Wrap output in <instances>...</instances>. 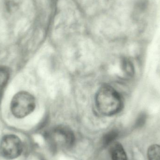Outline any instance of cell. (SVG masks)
<instances>
[{
    "label": "cell",
    "mask_w": 160,
    "mask_h": 160,
    "mask_svg": "<svg viewBox=\"0 0 160 160\" xmlns=\"http://www.w3.org/2000/svg\"><path fill=\"white\" fill-rule=\"evenodd\" d=\"M95 102L98 111L106 116L118 113L123 107V102L119 93L112 87L106 85L99 89Z\"/></svg>",
    "instance_id": "cell-1"
},
{
    "label": "cell",
    "mask_w": 160,
    "mask_h": 160,
    "mask_svg": "<svg viewBox=\"0 0 160 160\" xmlns=\"http://www.w3.org/2000/svg\"><path fill=\"white\" fill-rule=\"evenodd\" d=\"M35 100L32 95L25 91L16 94L12 98L10 109L17 118H23L31 114L35 108Z\"/></svg>",
    "instance_id": "cell-2"
},
{
    "label": "cell",
    "mask_w": 160,
    "mask_h": 160,
    "mask_svg": "<svg viewBox=\"0 0 160 160\" xmlns=\"http://www.w3.org/2000/svg\"><path fill=\"white\" fill-rule=\"evenodd\" d=\"M22 152V144L20 138L14 134L3 137L0 143V154L8 160L17 158Z\"/></svg>",
    "instance_id": "cell-3"
},
{
    "label": "cell",
    "mask_w": 160,
    "mask_h": 160,
    "mask_svg": "<svg viewBox=\"0 0 160 160\" xmlns=\"http://www.w3.org/2000/svg\"><path fill=\"white\" fill-rule=\"evenodd\" d=\"M52 134L62 140L67 147L70 148L74 145L75 142V137L72 131L65 127H58L52 131Z\"/></svg>",
    "instance_id": "cell-4"
},
{
    "label": "cell",
    "mask_w": 160,
    "mask_h": 160,
    "mask_svg": "<svg viewBox=\"0 0 160 160\" xmlns=\"http://www.w3.org/2000/svg\"><path fill=\"white\" fill-rule=\"evenodd\" d=\"M111 145L110 152L112 160H128L124 148L120 143L116 142Z\"/></svg>",
    "instance_id": "cell-5"
},
{
    "label": "cell",
    "mask_w": 160,
    "mask_h": 160,
    "mask_svg": "<svg viewBox=\"0 0 160 160\" xmlns=\"http://www.w3.org/2000/svg\"><path fill=\"white\" fill-rule=\"evenodd\" d=\"M147 156L148 160H160V145L150 146L148 149Z\"/></svg>",
    "instance_id": "cell-6"
},
{
    "label": "cell",
    "mask_w": 160,
    "mask_h": 160,
    "mask_svg": "<svg viewBox=\"0 0 160 160\" xmlns=\"http://www.w3.org/2000/svg\"><path fill=\"white\" fill-rule=\"evenodd\" d=\"M9 78V72L5 67H0V91L5 87Z\"/></svg>",
    "instance_id": "cell-7"
},
{
    "label": "cell",
    "mask_w": 160,
    "mask_h": 160,
    "mask_svg": "<svg viewBox=\"0 0 160 160\" xmlns=\"http://www.w3.org/2000/svg\"><path fill=\"white\" fill-rule=\"evenodd\" d=\"M118 136V132L116 131H112L106 133L103 138V144L104 145L107 146L112 144L114 142Z\"/></svg>",
    "instance_id": "cell-8"
},
{
    "label": "cell",
    "mask_w": 160,
    "mask_h": 160,
    "mask_svg": "<svg viewBox=\"0 0 160 160\" xmlns=\"http://www.w3.org/2000/svg\"><path fill=\"white\" fill-rule=\"evenodd\" d=\"M123 68L125 71L128 75H131L133 72L132 67L129 62L127 61H124L123 64Z\"/></svg>",
    "instance_id": "cell-9"
},
{
    "label": "cell",
    "mask_w": 160,
    "mask_h": 160,
    "mask_svg": "<svg viewBox=\"0 0 160 160\" xmlns=\"http://www.w3.org/2000/svg\"><path fill=\"white\" fill-rule=\"evenodd\" d=\"M146 121V116L144 115H142L139 118L137 122V125L138 127H141L144 124Z\"/></svg>",
    "instance_id": "cell-10"
}]
</instances>
